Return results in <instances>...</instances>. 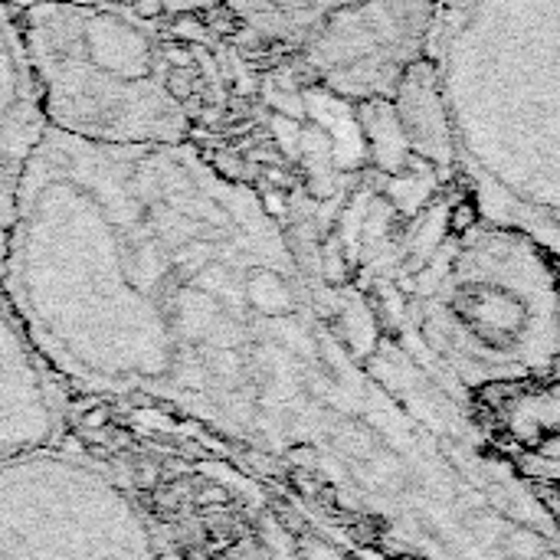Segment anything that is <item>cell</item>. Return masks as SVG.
Masks as SVG:
<instances>
[{"mask_svg": "<svg viewBox=\"0 0 560 560\" xmlns=\"http://www.w3.org/2000/svg\"><path fill=\"white\" fill-rule=\"evenodd\" d=\"M16 26L46 128L95 144H184L190 108L171 95V43L131 7L30 0Z\"/></svg>", "mask_w": 560, "mask_h": 560, "instance_id": "6da1fadb", "label": "cell"}, {"mask_svg": "<svg viewBox=\"0 0 560 560\" xmlns=\"http://www.w3.org/2000/svg\"><path fill=\"white\" fill-rule=\"evenodd\" d=\"M404 141L417 148L423 158H433L440 167H450L456 158L446 108L440 102L436 75L427 62H410L400 85H397V108H394Z\"/></svg>", "mask_w": 560, "mask_h": 560, "instance_id": "7a4b0ae2", "label": "cell"}, {"mask_svg": "<svg viewBox=\"0 0 560 560\" xmlns=\"http://www.w3.org/2000/svg\"><path fill=\"white\" fill-rule=\"evenodd\" d=\"M72 3H105V7H131L148 16H180V13H210L223 0H72Z\"/></svg>", "mask_w": 560, "mask_h": 560, "instance_id": "3957f363", "label": "cell"}]
</instances>
